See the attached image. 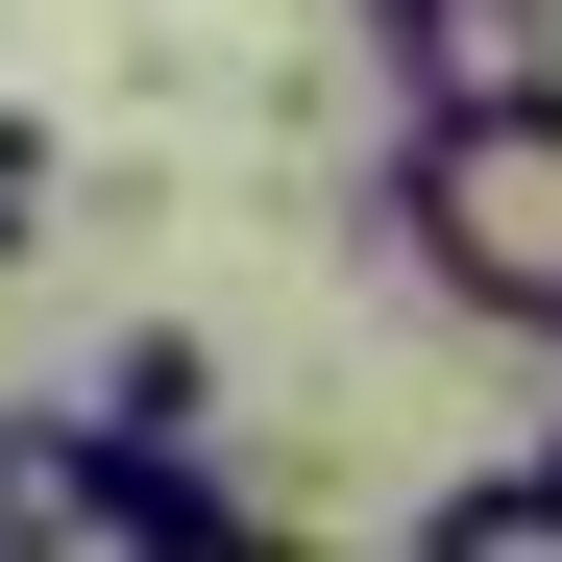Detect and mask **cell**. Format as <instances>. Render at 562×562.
I'll use <instances>...</instances> for the list:
<instances>
[{
    "label": "cell",
    "mask_w": 562,
    "mask_h": 562,
    "mask_svg": "<svg viewBox=\"0 0 562 562\" xmlns=\"http://www.w3.org/2000/svg\"><path fill=\"white\" fill-rule=\"evenodd\" d=\"M392 245L440 318H490L562 367V74H514V99H416L392 123Z\"/></svg>",
    "instance_id": "1"
},
{
    "label": "cell",
    "mask_w": 562,
    "mask_h": 562,
    "mask_svg": "<svg viewBox=\"0 0 562 562\" xmlns=\"http://www.w3.org/2000/svg\"><path fill=\"white\" fill-rule=\"evenodd\" d=\"M99 416H123V440H221V342H196V318H123V342H99Z\"/></svg>",
    "instance_id": "2"
},
{
    "label": "cell",
    "mask_w": 562,
    "mask_h": 562,
    "mask_svg": "<svg viewBox=\"0 0 562 562\" xmlns=\"http://www.w3.org/2000/svg\"><path fill=\"white\" fill-rule=\"evenodd\" d=\"M416 538H440V562H562V464H464Z\"/></svg>",
    "instance_id": "3"
},
{
    "label": "cell",
    "mask_w": 562,
    "mask_h": 562,
    "mask_svg": "<svg viewBox=\"0 0 562 562\" xmlns=\"http://www.w3.org/2000/svg\"><path fill=\"white\" fill-rule=\"evenodd\" d=\"M0 538H74V416H49V392L0 416Z\"/></svg>",
    "instance_id": "4"
},
{
    "label": "cell",
    "mask_w": 562,
    "mask_h": 562,
    "mask_svg": "<svg viewBox=\"0 0 562 562\" xmlns=\"http://www.w3.org/2000/svg\"><path fill=\"white\" fill-rule=\"evenodd\" d=\"M25 221H49V123L0 99V269H25Z\"/></svg>",
    "instance_id": "5"
}]
</instances>
